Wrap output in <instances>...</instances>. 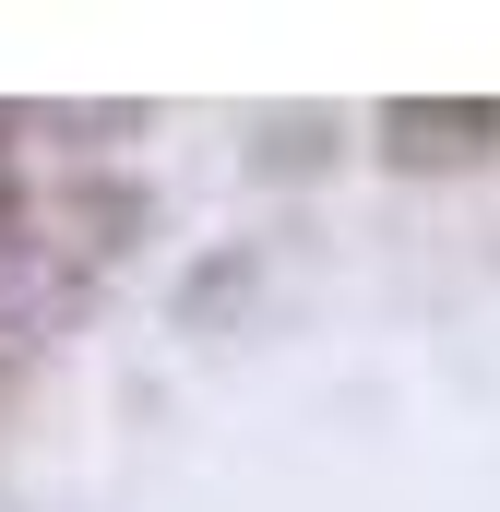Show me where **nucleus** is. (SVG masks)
<instances>
[{"label":"nucleus","mask_w":500,"mask_h":512,"mask_svg":"<svg viewBox=\"0 0 500 512\" xmlns=\"http://www.w3.org/2000/svg\"><path fill=\"white\" fill-rule=\"evenodd\" d=\"M0 227H12V191H0Z\"/></svg>","instance_id":"f03ea898"},{"label":"nucleus","mask_w":500,"mask_h":512,"mask_svg":"<svg viewBox=\"0 0 500 512\" xmlns=\"http://www.w3.org/2000/svg\"><path fill=\"white\" fill-rule=\"evenodd\" d=\"M381 143H393L405 167H477V155L500 143V108L489 96H441V108L405 96V108H381Z\"/></svg>","instance_id":"f257e3e1"}]
</instances>
